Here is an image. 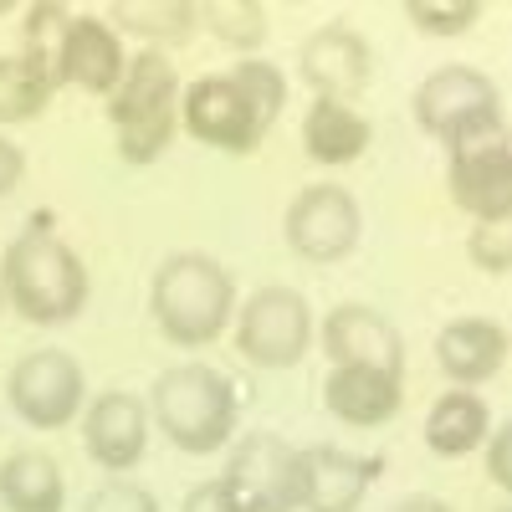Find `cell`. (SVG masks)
<instances>
[{
    "label": "cell",
    "instance_id": "6da1fadb",
    "mask_svg": "<svg viewBox=\"0 0 512 512\" xmlns=\"http://www.w3.org/2000/svg\"><path fill=\"white\" fill-rule=\"evenodd\" d=\"M287 108V72L267 57H236L231 72H205L180 93V134L221 154H256Z\"/></svg>",
    "mask_w": 512,
    "mask_h": 512
},
{
    "label": "cell",
    "instance_id": "7a4b0ae2",
    "mask_svg": "<svg viewBox=\"0 0 512 512\" xmlns=\"http://www.w3.org/2000/svg\"><path fill=\"white\" fill-rule=\"evenodd\" d=\"M0 287H6V308L36 328L72 323L93 292L82 256L57 231H47V221L21 226L0 251Z\"/></svg>",
    "mask_w": 512,
    "mask_h": 512
},
{
    "label": "cell",
    "instance_id": "3957f363",
    "mask_svg": "<svg viewBox=\"0 0 512 512\" xmlns=\"http://www.w3.org/2000/svg\"><path fill=\"white\" fill-rule=\"evenodd\" d=\"M236 277L205 251L164 256L149 277V313L154 328L175 349H210L236 323Z\"/></svg>",
    "mask_w": 512,
    "mask_h": 512
},
{
    "label": "cell",
    "instance_id": "277c9868",
    "mask_svg": "<svg viewBox=\"0 0 512 512\" xmlns=\"http://www.w3.org/2000/svg\"><path fill=\"white\" fill-rule=\"evenodd\" d=\"M180 93H185V82L164 52L144 47L128 57V72L103 108L108 128H113V149L123 164L149 169L169 154V144L180 134Z\"/></svg>",
    "mask_w": 512,
    "mask_h": 512
},
{
    "label": "cell",
    "instance_id": "5b68a950",
    "mask_svg": "<svg viewBox=\"0 0 512 512\" xmlns=\"http://www.w3.org/2000/svg\"><path fill=\"white\" fill-rule=\"evenodd\" d=\"M149 420L164 431V441L185 456H210L236 441L241 395L231 374L216 364H175L154 379L149 390Z\"/></svg>",
    "mask_w": 512,
    "mask_h": 512
},
{
    "label": "cell",
    "instance_id": "8992f818",
    "mask_svg": "<svg viewBox=\"0 0 512 512\" xmlns=\"http://www.w3.org/2000/svg\"><path fill=\"white\" fill-rule=\"evenodd\" d=\"M410 113L420 123L425 139H436L446 149L466 144V139H482V134H502V93L497 82L477 67H436L431 77L415 88Z\"/></svg>",
    "mask_w": 512,
    "mask_h": 512
},
{
    "label": "cell",
    "instance_id": "52a82bcc",
    "mask_svg": "<svg viewBox=\"0 0 512 512\" xmlns=\"http://www.w3.org/2000/svg\"><path fill=\"white\" fill-rule=\"evenodd\" d=\"M236 354L256 369H292L303 364L313 338H318V323H313V308L297 287H256L246 303L236 308Z\"/></svg>",
    "mask_w": 512,
    "mask_h": 512
},
{
    "label": "cell",
    "instance_id": "ba28073f",
    "mask_svg": "<svg viewBox=\"0 0 512 512\" xmlns=\"http://www.w3.org/2000/svg\"><path fill=\"white\" fill-rule=\"evenodd\" d=\"M6 400L31 431H67L88 410V374L67 349H31L6 374Z\"/></svg>",
    "mask_w": 512,
    "mask_h": 512
},
{
    "label": "cell",
    "instance_id": "9c48e42d",
    "mask_svg": "<svg viewBox=\"0 0 512 512\" xmlns=\"http://www.w3.org/2000/svg\"><path fill=\"white\" fill-rule=\"evenodd\" d=\"M221 482L246 512H297L303 507V446H287L277 431H251L231 446Z\"/></svg>",
    "mask_w": 512,
    "mask_h": 512
},
{
    "label": "cell",
    "instance_id": "30bf717a",
    "mask_svg": "<svg viewBox=\"0 0 512 512\" xmlns=\"http://www.w3.org/2000/svg\"><path fill=\"white\" fill-rule=\"evenodd\" d=\"M282 236H287V251L313 262V267L344 262L364 236V210L344 185L318 180V185H303L292 195L287 216H282Z\"/></svg>",
    "mask_w": 512,
    "mask_h": 512
},
{
    "label": "cell",
    "instance_id": "8fae6325",
    "mask_svg": "<svg viewBox=\"0 0 512 512\" xmlns=\"http://www.w3.org/2000/svg\"><path fill=\"white\" fill-rule=\"evenodd\" d=\"M446 190L451 205L472 221H497L512 216V139L502 134H482L466 139L456 149H446Z\"/></svg>",
    "mask_w": 512,
    "mask_h": 512
},
{
    "label": "cell",
    "instance_id": "7c38bea8",
    "mask_svg": "<svg viewBox=\"0 0 512 512\" xmlns=\"http://www.w3.org/2000/svg\"><path fill=\"white\" fill-rule=\"evenodd\" d=\"M297 77L313 88V98L328 103H354L374 82V47L369 36L349 21H328L303 36L297 47Z\"/></svg>",
    "mask_w": 512,
    "mask_h": 512
},
{
    "label": "cell",
    "instance_id": "4fadbf2b",
    "mask_svg": "<svg viewBox=\"0 0 512 512\" xmlns=\"http://www.w3.org/2000/svg\"><path fill=\"white\" fill-rule=\"evenodd\" d=\"M82 451L108 477L134 472L149 451V405L128 390H103L82 410Z\"/></svg>",
    "mask_w": 512,
    "mask_h": 512
},
{
    "label": "cell",
    "instance_id": "5bb4252c",
    "mask_svg": "<svg viewBox=\"0 0 512 512\" xmlns=\"http://www.w3.org/2000/svg\"><path fill=\"white\" fill-rule=\"evenodd\" d=\"M318 344L333 359V369L359 364V369H384V374H400L405 379V338H400V328L384 318L379 308L338 303L318 323Z\"/></svg>",
    "mask_w": 512,
    "mask_h": 512
},
{
    "label": "cell",
    "instance_id": "9a60e30c",
    "mask_svg": "<svg viewBox=\"0 0 512 512\" xmlns=\"http://www.w3.org/2000/svg\"><path fill=\"white\" fill-rule=\"evenodd\" d=\"M123 72H128V52H123V36L108 26V16H72L57 47V88L67 82V88H82L108 103Z\"/></svg>",
    "mask_w": 512,
    "mask_h": 512
},
{
    "label": "cell",
    "instance_id": "2e32d148",
    "mask_svg": "<svg viewBox=\"0 0 512 512\" xmlns=\"http://www.w3.org/2000/svg\"><path fill=\"white\" fill-rule=\"evenodd\" d=\"M384 456H359L344 446H303V512H359Z\"/></svg>",
    "mask_w": 512,
    "mask_h": 512
},
{
    "label": "cell",
    "instance_id": "e0dca14e",
    "mask_svg": "<svg viewBox=\"0 0 512 512\" xmlns=\"http://www.w3.org/2000/svg\"><path fill=\"white\" fill-rule=\"evenodd\" d=\"M400 405H405V379L400 374L344 364L323 379V410L338 425H354V431H374V425L395 420Z\"/></svg>",
    "mask_w": 512,
    "mask_h": 512
},
{
    "label": "cell",
    "instance_id": "ac0fdd59",
    "mask_svg": "<svg viewBox=\"0 0 512 512\" xmlns=\"http://www.w3.org/2000/svg\"><path fill=\"white\" fill-rule=\"evenodd\" d=\"M507 364V328L492 318H451L436 333V369L451 379V390H477Z\"/></svg>",
    "mask_w": 512,
    "mask_h": 512
},
{
    "label": "cell",
    "instance_id": "d6986e66",
    "mask_svg": "<svg viewBox=\"0 0 512 512\" xmlns=\"http://www.w3.org/2000/svg\"><path fill=\"white\" fill-rule=\"evenodd\" d=\"M374 139V123L354 108V103H328V98H313L308 113H303V154L323 169H344L354 164Z\"/></svg>",
    "mask_w": 512,
    "mask_h": 512
},
{
    "label": "cell",
    "instance_id": "ffe728a7",
    "mask_svg": "<svg viewBox=\"0 0 512 512\" xmlns=\"http://www.w3.org/2000/svg\"><path fill=\"white\" fill-rule=\"evenodd\" d=\"M425 446H431L441 461H461V456H472L487 446L492 436V410L482 395L472 390H446L436 395V405L425 410Z\"/></svg>",
    "mask_w": 512,
    "mask_h": 512
},
{
    "label": "cell",
    "instance_id": "44dd1931",
    "mask_svg": "<svg viewBox=\"0 0 512 512\" xmlns=\"http://www.w3.org/2000/svg\"><path fill=\"white\" fill-rule=\"evenodd\" d=\"M0 507L6 512H67V477L52 451L21 446L0 461Z\"/></svg>",
    "mask_w": 512,
    "mask_h": 512
},
{
    "label": "cell",
    "instance_id": "7402d4cb",
    "mask_svg": "<svg viewBox=\"0 0 512 512\" xmlns=\"http://www.w3.org/2000/svg\"><path fill=\"white\" fill-rule=\"evenodd\" d=\"M108 26L118 36L149 41V52H164L200 31V6H190V0H118Z\"/></svg>",
    "mask_w": 512,
    "mask_h": 512
},
{
    "label": "cell",
    "instance_id": "603a6c76",
    "mask_svg": "<svg viewBox=\"0 0 512 512\" xmlns=\"http://www.w3.org/2000/svg\"><path fill=\"white\" fill-rule=\"evenodd\" d=\"M57 98V72L26 52L0 57V128L36 123Z\"/></svg>",
    "mask_w": 512,
    "mask_h": 512
},
{
    "label": "cell",
    "instance_id": "cb8c5ba5",
    "mask_svg": "<svg viewBox=\"0 0 512 512\" xmlns=\"http://www.w3.org/2000/svg\"><path fill=\"white\" fill-rule=\"evenodd\" d=\"M200 26L241 57H256V47L267 41V11L256 6V0H205Z\"/></svg>",
    "mask_w": 512,
    "mask_h": 512
},
{
    "label": "cell",
    "instance_id": "d4e9b609",
    "mask_svg": "<svg viewBox=\"0 0 512 512\" xmlns=\"http://www.w3.org/2000/svg\"><path fill=\"white\" fill-rule=\"evenodd\" d=\"M405 21L420 36H466L482 21V0H405Z\"/></svg>",
    "mask_w": 512,
    "mask_h": 512
},
{
    "label": "cell",
    "instance_id": "484cf974",
    "mask_svg": "<svg viewBox=\"0 0 512 512\" xmlns=\"http://www.w3.org/2000/svg\"><path fill=\"white\" fill-rule=\"evenodd\" d=\"M466 256H472L477 272L507 277V272H512V216L472 221V231H466Z\"/></svg>",
    "mask_w": 512,
    "mask_h": 512
},
{
    "label": "cell",
    "instance_id": "4316f807",
    "mask_svg": "<svg viewBox=\"0 0 512 512\" xmlns=\"http://www.w3.org/2000/svg\"><path fill=\"white\" fill-rule=\"evenodd\" d=\"M82 512H159V497L139 482H128V477H108L103 487L88 492Z\"/></svg>",
    "mask_w": 512,
    "mask_h": 512
},
{
    "label": "cell",
    "instance_id": "83f0119b",
    "mask_svg": "<svg viewBox=\"0 0 512 512\" xmlns=\"http://www.w3.org/2000/svg\"><path fill=\"white\" fill-rule=\"evenodd\" d=\"M482 461H487L492 487L512 492V420L492 425V436H487V446H482Z\"/></svg>",
    "mask_w": 512,
    "mask_h": 512
},
{
    "label": "cell",
    "instance_id": "f1b7e54d",
    "mask_svg": "<svg viewBox=\"0 0 512 512\" xmlns=\"http://www.w3.org/2000/svg\"><path fill=\"white\" fill-rule=\"evenodd\" d=\"M180 512H246V507L231 497V487H226L221 477H210V482H195V487L185 492Z\"/></svg>",
    "mask_w": 512,
    "mask_h": 512
},
{
    "label": "cell",
    "instance_id": "f546056e",
    "mask_svg": "<svg viewBox=\"0 0 512 512\" xmlns=\"http://www.w3.org/2000/svg\"><path fill=\"white\" fill-rule=\"evenodd\" d=\"M21 175H26V154H21V144H11L6 134H0V200L16 195Z\"/></svg>",
    "mask_w": 512,
    "mask_h": 512
},
{
    "label": "cell",
    "instance_id": "4dcf8cb0",
    "mask_svg": "<svg viewBox=\"0 0 512 512\" xmlns=\"http://www.w3.org/2000/svg\"><path fill=\"white\" fill-rule=\"evenodd\" d=\"M395 512H451V502H441V497H405Z\"/></svg>",
    "mask_w": 512,
    "mask_h": 512
},
{
    "label": "cell",
    "instance_id": "1f68e13d",
    "mask_svg": "<svg viewBox=\"0 0 512 512\" xmlns=\"http://www.w3.org/2000/svg\"><path fill=\"white\" fill-rule=\"evenodd\" d=\"M0 16H11V0H0Z\"/></svg>",
    "mask_w": 512,
    "mask_h": 512
},
{
    "label": "cell",
    "instance_id": "d6a6232c",
    "mask_svg": "<svg viewBox=\"0 0 512 512\" xmlns=\"http://www.w3.org/2000/svg\"><path fill=\"white\" fill-rule=\"evenodd\" d=\"M507 359H512V328H507Z\"/></svg>",
    "mask_w": 512,
    "mask_h": 512
},
{
    "label": "cell",
    "instance_id": "836d02e7",
    "mask_svg": "<svg viewBox=\"0 0 512 512\" xmlns=\"http://www.w3.org/2000/svg\"><path fill=\"white\" fill-rule=\"evenodd\" d=\"M0 308H6V287H0Z\"/></svg>",
    "mask_w": 512,
    "mask_h": 512
},
{
    "label": "cell",
    "instance_id": "e575fe53",
    "mask_svg": "<svg viewBox=\"0 0 512 512\" xmlns=\"http://www.w3.org/2000/svg\"><path fill=\"white\" fill-rule=\"evenodd\" d=\"M502 512H512V507H502Z\"/></svg>",
    "mask_w": 512,
    "mask_h": 512
}]
</instances>
